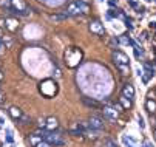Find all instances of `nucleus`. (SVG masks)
<instances>
[{"label": "nucleus", "instance_id": "obj_1", "mask_svg": "<svg viewBox=\"0 0 156 147\" xmlns=\"http://www.w3.org/2000/svg\"><path fill=\"white\" fill-rule=\"evenodd\" d=\"M80 59H82V51H80L79 48L70 47L68 50H66V53H65V60H66V65H68L70 68L76 67L79 62H80Z\"/></svg>", "mask_w": 156, "mask_h": 147}, {"label": "nucleus", "instance_id": "obj_2", "mask_svg": "<svg viewBox=\"0 0 156 147\" xmlns=\"http://www.w3.org/2000/svg\"><path fill=\"white\" fill-rule=\"evenodd\" d=\"M43 139L51 145H62L63 144L62 135H59L57 132H47L45 135H43Z\"/></svg>", "mask_w": 156, "mask_h": 147}, {"label": "nucleus", "instance_id": "obj_3", "mask_svg": "<svg viewBox=\"0 0 156 147\" xmlns=\"http://www.w3.org/2000/svg\"><path fill=\"white\" fill-rule=\"evenodd\" d=\"M88 125H90L91 129H94V130H102L105 127L104 119L99 118V116H90L88 118Z\"/></svg>", "mask_w": 156, "mask_h": 147}, {"label": "nucleus", "instance_id": "obj_4", "mask_svg": "<svg viewBox=\"0 0 156 147\" xmlns=\"http://www.w3.org/2000/svg\"><path fill=\"white\" fill-rule=\"evenodd\" d=\"M113 59H115V64L116 65H128V56L119 50L113 51Z\"/></svg>", "mask_w": 156, "mask_h": 147}, {"label": "nucleus", "instance_id": "obj_5", "mask_svg": "<svg viewBox=\"0 0 156 147\" xmlns=\"http://www.w3.org/2000/svg\"><path fill=\"white\" fill-rule=\"evenodd\" d=\"M104 116L108 119V121H111V122H116V119L119 118V112L115 109V107H105L104 109Z\"/></svg>", "mask_w": 156, "mask_h": 147}, {"label": "nucleus", "instance_id": "obj_6", "mask_svg": "<svg viewBox=\"0 0 156 147\" xmlns=\"http://www.w3.org/2000/svg\"><path fill=\"white\" fill-rule=\"evenodd\" d=\"M19 27H20V23H19V20L16 17H5V28L6 30L14 33V31L19 30Z\"/></svg>", "mask_w": 156, "mask_h": 147}, {"label": "nucleus", "instance_id": "obj_7", "mask_svg": "<svg viewBox=\"0 0 156 147\" xmlns=\"http://www.w3.org/2000/svg\"><path fill=\"white\" fill-rule=\"evenodd\" d=\"M45 129H47L48 132H56V130L59 129V121H57V118H54V116H50V118H47Z\"/></svg>", "mask_w": 156, "mask_h": 147}, {"label": "nucleus", "instance_id": "obj_8", "mask_svg": "<svg viewBox=\"0 0 156 147\" xmlns=\"http://www.w3.org/2000/svg\"><path fill=\"white\" fill-rule=\"evenodd\" d=\"M90 31H91V33H94V34H99V36L105 34L104 25L99 22V20H93V22L90 23Z\"/></svg>", "mask_w": 156, "mask_h": 147}, {"label": "nucleus", "instance_id": "obj_9", "mask_svg": "<svg viewBox=\"0 0 156 147\" xmlns=\"http://www.w3.org/2000/svg\"><path fill=\"white\" fill-rule=\"evenodd\" d=\"M65 13H66V16H79L80 11H79L77 2H71V3H68V6H66V9H65Z\"/></svg>", "mask_w": 156, "mask_h": 147}, {"label": "nucleus", "instance_id": "obj_10", "mask_svg": "<svg viewBox=\"0 0 156 147\" xmlns=\"http://www.w3.org/2000/svg\"><path fill=\"white\" fill-rule=\"evenodd\" d=\"M122 96L128 98V99H133L135 98V88H133L131 84H125L124 88H122Z\"/></svg>", "mask_w": 156, "mask_h": 147}, {"label": "nucleus", "instance_id": "obj_11", "mask_svg": "<svg viewBox=\"0 0 156 147\" xmlns=\"http://www.w3.org/2000/svg\"><path fill=\"white\" fill-rule=\"evenodd\" d=\"M9 115L12 116V119H16V121L19 122V119L23 116V112H22L19 107H14V106H12V107H9Z\"/></svg>", "mask_w": 156, "mask_h": 147}, {"label": "nucleus", "instance_id": "obj_12", "mask_svg": "<svg viewBox=\"0 0 156 147\" xmlns=\"http://www.w3.org/2000/svg\"><path fill=\"white\" fill-rule=\"evenodd\" d=\"M119 104L122 106L124 110L131 109V99H128V98H125V96H121V98H119Z\"/></svg>", "mask_w": 156, "mask_h": 147}, {"label": "nucleus", "instance_id": "obj_13", "mask_svg": "<svg viewBox=\"0 0 156 147\" xmlns=\"http://www.w3.org/2000/svg\"><path fill=\"white\" fill-rule=\"evenodd\" d=\"M145 109H147V112H148V113L154 115V113H156V102H154V101H151V99H148V101L145 102Z\"/></svg>", "mask_w": 156, "mask_h": 147}, {"label": "nucleus", "instance_id": "obj_14", "mask_svg": "<svg viewBox=\"0 0 156 147\" xmlns=\"http://www.w3.org/2000/svg\"><path fill=\"white\" fill-rule=\"evenodd\" d=\"M30 141H31V144L36 147L40 141H43V136H40V135H37V133H33V135L30 136Z\"/></svg>", "mask_w": 156, "mask_h": 147}, {"label": "nucleus", "instance_id": "obj_15", "mask_svg": "<svg viewBox=\"0 0 156 147\" xmlns=\"http://www.w3.org/2000/svg\"><path fill=\"white\" fill-rule=\"evenodd\" d=\"M77 6H79V11H80V14H88V13H90V6H88V3L77 2Z\"/></svg>", "mask_w": 156, "mask_h": 147}, {"label": "nucleus", "instance_id": "obj_16", "mask_svg": "<svg viewBox=\"0 0 156 147\" xmlns=\"http://www.w3.org/2000/svg\"><path fill=\"white\" fill-rule=\"evenodd\" d=\"M116 68L121 71L122 76H127V74L130 73V67H128V65H116Z\"/></svg>", "mask_w": 156, "mask_h": 147}, {"label": "nucleus", "instance_id": "obj_17", "mask_svg": "<svg viewBox=\"0 0 156 147\" xmlns=\"http://www.w3.org/2000/svg\"><path fill=\"white\" fill-rule=\"evenodd\" d=\"M0 42H2V44H3L6 48H9V47H11V44H12V37H9V36H3Z\"/></svg>", "mask_w": 156, "mask_h": 147}, {"label": "nucleus", "instance_id": "obj_18", "mask_svg": "<svg viewBox=\"0 0 156 147\" xmlns=\"http://www.w3.org/2000/svg\"><path fill=\"white\" fill-rule=\"evenodd\" d=\"M0 6L9 11L11 9V0H0Z\"/></svg>", "mask_w": 156, "mask_h": 147}, {"label": "nucleus", "instance_id": "obj_19", "mask_svg": "<svg viewBox=\"0 0 156 147\" xmlns=\"http://www.w3.org/2000/svg\"><path fill=\"white\" fill-rule=\"evenodd\" d=\"M19 122L25 125V124H30V122H31V119H30V116H27V115L23 113V116H22V118L19 119Z\"/></svg>", "mask_w": 156, "mask_h": 147}, {"label": "nucleus", "instance_id": "obj_20", "mask_svg": "<svg viewBox=\"0 0 156 147\" xmlns=\"http://www.w3.org/2000/svg\"><path fill=\"white\" fill-rule=\"evenodd\" d=\"M147 98H148V99H151V101H154V99H156V90H148Z\"/></svg>", "mask_w": 156, "mask_h": 147}, {"label": "nucleus", "instance_id": "obj_21", "mask_svg": "<svg viewBox=\"0 0 156 147\" xmlns=\"http://www.w3.org/2000/svg\"><path fill=\"white\" fill-rule=\"evenodd\" d=\"M150 124H151V127H153V130H154V129H156V116H154V115L150 116Z\"/></svg>", "mask_w": 156, "mask_h": 147}, {"label": "nucleus", "instance_id": "obj_22", "mask_svg": "<svg viewBox=\"0 0 156 147\" xmlns=\"http://www.w3.org/2000/svg\"><path fill=\"white\" fill-rule=\"evenodd\" d=\"M36 147H51V144H48V142H47L45 139H43V141H40V142H39V144H37Z\"/></svg>", "mask_w": 156, "mask_h": 147}, {"label": "nucleus", "instance_id": "obj_23", "mask_svg": "<svg viewBox=\"0 0 156 147\" xmlns=\"http://www.w3.org/2000/svg\"><path fill=\"white\" fill-rule=\"evenodd\" d=\"M65 17H66V14H65V16H51L53 20H63Z\"/></svg>", "mask_w": 156, "mask_h": 147}, {"label": "nucleus", "instance_id": "obj_24", "mask_svg": "<svg viewBox=\"0 0 156 147\" xmlns=\"http://www.w3.org/2000/svg\"><path fill=\"white\" fill-rule=\"evenodd\" d=\"M5 102V93L2 91V88H0V104H3Z\"/></svg>", "mask_w": 156, "mask_h": 147}, {"label": "nucleus", "instance_id": "obj_25", "mask_svg": "<svg viewBox=\"0 0 156 147\" xmlns=\"http://www.w3.org/2000/svg\"><path fill=\"white\" fill-rule=\"evenodd\" d=\"M138 124H139V127H141V129H144V119H142L141 116L138 118Z\"/></svg>", "mask_w": 156, "mask_h": 147}, {"label": "nucleus", "instance_id": "obj_26", "mask_svg": "<svg viewBox=\"0 0 156 147\" xmlns=\"http://www.w3.org/2000/svg\"><path fill=\"white\" fill-rule=\"evenodd\" d=\"M5 48H6V47L2 44V42H0V54H3V53H5Z\"/></svg>", "mask_w": 156, "mask_h": 147}, {"label": "nucleus", "instance_id": "obj_27", "mask_svg": "<svg viewBox=\"0 0 156 147\" xmlns=\"http://www.w3.org/2000/svg\"><path fill=\"white\" fill-rule=\"evenodd\" d=\"M3 27H5V19L0 17V28H3Z\"/></svg>", "mask_w": 156, "mask_h": 147}, {"label": "nucleus", "instance_id": "obj_28", "mask_svg": "<svg viewBox=\"0 0 156 147\" xmlns=\"http://www.w3.org/2000/svg\"><path fill=\"white\" fill-rule=\"evenodd\" d=\"M5 34H3V31H2V28H0V40H2V37H3Z\"/></svg>", "mask_w": 156, "mask_h": 147}, {"label": "nucleus", "instance_id": "obj_29", "mask_svg": "<svg viewBox=\"0 0 156 147\" xmlns=\"http://www.w3.org/2000/svg\"><path fill=\"white\" fill-rule=\"evenodd\" d=\"M77 2H82V3H88L90 0H77Z\"/></svg>", "mask_w": 156, "mask_h": 147}, {"label": "nucleus", "instance_id": "obj_30", "mask_svg": "<svg viewBox=\"0 0 156 147\" xmlns=\"http://www.w3.org/2000/svg\"><path fill=\"white\" fill-rule=\"evenodd\" d=\"M153 136H154V141H156V129L153 130Z\"/></svg>", "mask_w": 156, "mask_h": 147}, {"label": "nucleus", "instance_id": "obj_31", "mask_svg": "<svg viewBox=\"0 0 156 147\" xmlns=\"http://www.w3.org/2000/svg\"><path fill=\"white\" fill-rule=\"evenodd\" d=\"M3 79V74H2V71H0V81H2Z\"/></svg>", "mask_w": 156, "mask_h": 147}, {"label": "nucleus", "instance_id": "obj_32", "mask_svg": "<svg viewBox=\"0 0 156 147\" xmlns=\"http://www.w3.org/2000/svg\"><path fill=\"white\" fill-rule=\"evenodd\" d=\"M0 65H2V64H0Z\"/></svg>", "mask_w": 156, "mask_h": 147}]
</instances>
